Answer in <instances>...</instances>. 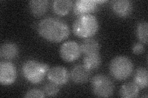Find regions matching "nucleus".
<instances>
[{
    "mask_svg": "<svg viewBox=\"0 0 148 98\" xmlns=\"http://www.w3.org/2000/svg\"><path fill=\"white\" fill-rule=\"evenodd\" d=\"M73 1L71 0H55L53 2L52 7L55 14L58 16H66L71 11Z\"/></svg>",
    "mask_w": 148,
    "mask_h": 98,
    "instance_id": "ddd939ff",
    "label": "nucleus"
},
{
    "mask_svg": "<svg viewBox=\"0 0 148 98\" xmlns=\"http://www.w3.org/2000/svg\"><path fill=\"white\" fill-rule=\"evenodd\" d=\"M25 97L29 98V97H46L43 91H41L38 89H36V88H34V89L29 90L27 91V92L25 93L24 95Z\"/></svg>",
    "mask_w": 148,
    "mask_h": 98,
    "instance_id": "412c9836",
    "label": "nucleus"
},
{
    "mask_svg": "<svg viewBox=\"0 0 148 98\" xmlns=\"http://www.w3.org/2000/svg\"><path fill=\"white\" fill-rule=\"evenodd\" d=\"M49 70L47 64L34 59H29L22 65V73L28 82L38 84L43 80Z\"/></svg>",
    "mask_w": 148,
    "mask_h": 98,
    "instance_id": "7ed1b4c3",
    "label": "nucleus"
},
{
    "mask_svg": "<svg viewBox=\"0 0 148 98\" xmlns=\"http://www.w3.org/2000/svg\"><path fill=\"white\" fill-rule=\"evenodd\" d=\"M38 34L46 41L51 43H59L66 39L70 34L67 23L56 17H46L37 26Z\"/></svg>",
    "mask_w": 148,
    "mask_h": 98,
    "instance_id": "f257e3e1",
    "label": "nucleus"
},
{
    "mask_svg": "<svg viewBox=\"0 0 148 98\" xmlns=\"http://www.w3.org/2000/svg\"><path fill=\"white\" fill-rule=\"evenodd\" d=\"M48 4L47 0H32L29 2V7L32 14L36 17H40L47 11Z\"/></svg>",
    "mask_w": 148,
    "mask_h": 98,
    "instance_id": "f8f14e48",
    "label": "nucleus"
},
{
    "mask_svg": "<svg viewBox=\"0 0 148 98\" xmlns=\"http://www.w3.org/2000/svg\"><path fill=\"white\" fill-rule=\"evenodd\" d=\"M91 88L94 95L99 97H108L112 96L114 91V85L108 76L97 74L91 80Z\"/></svg>",
    "mask_w": 148,
    "mask_h": 98,
    "instance_id": "39448f33",
    "label": "nucleus"
},
{
    "mask_svg": "<svg viewBox=\"0 0 148 98\" xmlns=\"http://www.w3.org/2000/svg\"><path fill=\"white\" fill-rule=\"evenodd\" d=\"M81 52L85 55L99 53L100 45L98 41L93 39H85L80 44Z\"/></svg>",
    "mask_w": 148,
    "mask_h": 98,
    "instance_id": "dca6fc26",
    "label": "nucleus"
},
{
    "mask_svg": "<svg viewBox=\"0 0 148 98\" xmlns=\"http://www.w3.org/2000/svg\"><path fill=\"white\" fill-rule=\"evenodd\" d=\"M59 91V85L54 83L49 82L46 83L43 88V92L46 96L54 97L56 96Z\"/></svg>",
    "mask_w": 148,
    "mask_h": 98,
    "instance_id": "aec40b11",
    "label": "nucleus"
},
{
    "mask_svg": "<svg viewBox=\"0 0 148 98\" xmlns=\"http://www.w3.org/2000/svg\"><path fill=\"white\" fill-rule=\"evenodd\" d=\"M80 46L73 41H68L63 43L60 48V55L66 62H73L80 56Z\"/></svg>",
    "mask_w": 148,
    "mask_h": 98,
    "instance_id": "423d86ee",
    "label": "nucleus"
},
{
    "mask_svg": "<svg viewBox=\"0 0 148 98\" xmlns=\"http://www.w3.org/2000/svg\"><path fill=\"white\" fill-rule=\"evenodd\" d=\"M113 12L120 17H126L133 10V4L129 0H115L111 4Z\"/></svg>",
    "mask_w": 148,
    "mask_h": 98,
    "instance_id": "9b49d317",
    "label": "nucleus"
},
{
    "mask_svg": "<svg viewBox=\"0 0 148 98\" xmlns=\"http://www.w3.org/2000/svg\"><path fill=\"white\" fill-rule=\"evenodd\" d=\"M91 71L84 64H78L72 69L69 76L73 83L80 85L88 80Z\"/></svg>",
    "mask_w": 148,
    "mask_h": 98,
    "instance_id": "1a4fd4ad",
    "label": "nucleus"
},
{
    "mask_svg": "<svg viewBox=\"0 0 148 98\" xmlns=\"http://www.w3.org/2000/svg\"><path fill=\"white\" fill-rule=\"evenodd\" d=\"M140 93V88L135 82H128L120 88V96L123 98L136 97Z\"/></svg>",
    "mask_w": 148,
    "mask_h": 98,
    "instance_id": "2eb2a0df",
    "label": "nucleus"
},
{
    "mask_svg": "<svg viewBox=\"0 0 148 98\" xmlns=\"http://www.w3.org/2000/svg\"><path fill=\"white\" fill-rule=\"evenodd\" d=\"M134 80L138 87L141 89L147 88L148 85V72L144 68H138L135 74Z\"/></svg>",
    "mask_w": 148,
    "mask_h": 98,
    "instance_id": "a211bd4d",
    "label": "nucleus"
},
{
    "mask_svg": "<svg viewBox=\"0 0 148 98\" xmlns=\"http://www.w3.org/2000/svg\"><path fill=\"white\" fill-rule=\"evenodd\" d=\"M69 76L67 69L61 66L51 68L47 74L48 80L59 86L66 85L69 80Z\"/></svg>",
    "mask_w": 148,
    "mask_h": 98,
    "instance_id": "6e6552de",
    "label": "nucleus"
},
{
    "mask_svg": "<svg viewBox=\"0 0 148 98\" xmlns=\"http://www.w3.org/2000/svg\"><path fill=\"white\" fill-rule=\"evenodd\" d=\"M101 64V57L99 53L85 55L83 58V64L90 71L98 69Z\"/></svg>",
    "mask_w": 148,
    "mask_h": 98,
    "instance_id": "f3484780",
    "label": "nucleus"
},
{
    "mask_svg": "<svg viewBox=\"0 0 148 98\" xmlns=\"http://www.w3.org/2000/svg\"><path fill=\"white\" fill-rule=\"evenodd\" d=\"M145 47L142 43H138L133 45L132 47L133 52L136 55H140L145 52Z\"/></svg>",
    "mask_w": 148,
    "mask_h": 98,
    "instance_id": "4be33fe9",
    "label": "nucleus"
},
{
    "mask_svg": "<svg viewBox=\"0 0 148 98\" xmlns=\"http://www.w3.org/2000/svg\"><path fill=\"white\" fill-rule=\"evenodd\" d=\"M147 29L148 23L146 21H143L138 24L136 28V34L138 39L142 44L147 43Z\"/></svg>",
    "mask_w": 148,
    "mask_h": 98,
    "instance_id": "6ab92c4d",
    "label": "nucleus"
},
{
    "mask_svg": "<svg viewBox=\"0 0 148 98\" xmlns=\"http://www.w3.org/2000/svg\"><path fill=\"white\" fill-rule=\"evenodd\" d=\"M18 53L17 45L11 42L3 44L0 48V56L6 59H12L16 58Z\"/></svg>",
    "mask_w": 148,
    "mask_h": 98,
    "instance_id": "4468645a",
    "label": "nucleus"
},
{
    "mask_svg": "<svg viewBox=\"0 0 148 98\" xmlns=\"http://www.w3.org/2000/svg\"><path fill=\"white\" fill-rule=\"evenodd\" d=\"M109 71L111 75L116 80H125L132 75L133 64L131 59L127 57L117 56L110 62Z\"/></svg>",
    "mask_w": 148,
    "mask_h": 98,
    "instance_id": "20e7f679",
    "label": "nucleus"
},
{
    "mask_svg": "<svg viewBox=\"0 0 148 98\" xmlns=\"http://www.w3.org/2000/svg\"><path fill=\"white\" fill-rule=\"evenodd\" d=\"M98 4L95 0H78L74 4L73 12L78 16L90 14L97 9Z\"/></svg>",
    "mask_w": 148,
    "mask_h": 98,
    "instance_id": "9d476101",
    "label": "nucleus"
},
{
    "mask_svg": "<svg viewBox=\"0 0 148 98\" xmlns=\"http://www.w3.org/2000/svg\"><path fill=\"white\" fill-rule=\"evenodd\" d=\"M72 28L75 36L84 39L90 38L98 30V20L95 16L91 14L78 16L73 23Z\"/></svg>",
    "mask_w": 148,
    "mask_h": 98,
    "instance_id": "f03ea898",
    "label": "nucleus"
},
{
    "mask_svg": "<svg viewBox=\"0 0 148 98\" xmlns=\"http://www.w3.org/2000/svg\"><path fill=\"white\" fill-rule=\"evenodd\" d=\"M17 77L16 68L12 63H0V83L2 85L8 86L15 82Z\"/></svg>",
    "mask_w": 148,
    "mask_h": 98,
    "instance_id": "0eeeda50",
    "label": "nucleus"
}]
</instances>
